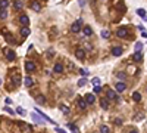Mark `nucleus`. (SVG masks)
Instances as JSON below:
<instances>
[{
  "label": "nucleus",
  "mask_w": 147,
  "mask_h": 133,
  "mask_svg": "<svg viewBox=\"0 0 147 133\" xmlns=\"http://www.w3.org/2000/svg\"><path fill=\"white\" fill-rule=\"evenodd\" d=\"M31 117H32V120L35 121V123H38V124H43L46 120L44 118H40V114H31Z\"/></svg>",
  "instance_id": "9b49d317"
},
{
  "label": "nucleus",
  "mask_w": 147,
  "mask_h": 133,
  "mask_svg": "<svg viewBox=\"0 0 147 133\" xmlns=\"http://www.w3.org/2000/svg\"><path fill=\"white\" fill-rule=\"evenodd\" d=\"M82 34L87 35V37H90V35H93V30L87 25V27H84V28H82Z\"/></svg>",
  "instance_id": "ddd939ff"
},
{
  "label": "nucleus",
  "mask_w": 147,
  "mask_h": 133,
  "mask_svg": "<svg viewBox=\"0 0 147 133\" xmlns=\"http://www.w3.org/2000/svg\"><path fill=\"white\" fill-rule=\"evenodd\" d=\"M129 133H138L137 130H131V132H129Z\"/></svg>",
  "instance_id": "c03bdc74"
},
{
  "label": "nucleus",
  "mask_w": 147,
  "mask_h": 133,
  "mask_svg": "<svg viewBox=\"0 0 147 133\" xmlns=\"http://www.w3.org/2000/svg\"><path fill=\"white\" fill-rule=\"evenodd\" d=\"M60 110H62L63 112H66V114L69 112V108H68V106H63V105H62V106H60Z\"/></svg>",
  "instance_id": "e433bc0d"
},
{
  "label": "nucleus",
  "mask_w": 147,
  "mask_h": 133,
  "mask_svg": "<svg viewBox=\"0 0 147 133\" xmlns=\"http://www.w3.org/2000/svg\"><path fill=\"white\" fill-rule=\"evenodd\" d=\"M24 81H25V86H27V87H31V86L34 84V80H32L31 77H25Z\"/></svg>",
  "instance_id": "f3484780"
},
{
  "label": "nucleus",
  "mask_w": 147,
  "mask_h": 133,
  "mask_svg": "<svg viewBox=\"0 0 147 133\" xmlns=\"http://www.w3.org/2000/svg\"><path fill=\"white\" fill-rule=\"evenodd\" d=\"M31 9L35 11V12H40L41 11V5L37 2V0H34V2H31Z\"/></svg>",
  "instance_id": "6e6552de"
},
{
  "label": "nucleus",
  "mask_w": 147,
  "mask_h": 133,
  "mask_svg": "<svg viewBox=\"0 0 147 133\" xmlns=\"http://www.w3.org/2000/svg\"><path fill=\"white\" fill-rule=\"evenodd\" d=\"M85 83H87V80H85V78H80L78 86H80V87H82V86H85Z\"/></svg>",
  "instance_id": "c756f323"
},
{
  "label": "nucleus",
  "mask_w": 147,
  "mask_h": 133,
  "mask_svg": "<svg viewBox=\"0 0 147 133\" xmlns=\"http://www.w3.org/2000/svg\"><path fill=\"white\" fill-rule=\"evenodd\" d=\"M141 35H143V37H146V39H147V33H146V31H143V33H141Z\"/></svg>",
  "instance_id": "37998d69"
},
{
  "label": "nucleus",
  "mask_w": 147,
  "mask_h": 133,
  "mask_svg": "<svg viewBox=\"0 0 147 133\" xmlns=\"http://www.w3.org/2000/svg\"><path fill=\"white\" fill-rule=\"evenodd\" d=\"M137 13L140 15L141 18H144V19L147 18V15H146V11H144V9H141V7H140V9H137Z\"/></svg>",
  "instance_id": "b1692460"
},
{
  "label": "nucleus",
  "mask_w": 147,
  "mask_h": 133,
  "mask_svg": "<svg viewBox=\"0 0 147 133\" xmlns=\"http://www.w3.org/2000/svg\"><path fill=\"white\" fill-rule=\"evenodd\" d=\"M100 105H101L103 110H107L109 108V101L107 99H100Z\"/></svg>",
  "instance_id": "a211bd4d"
},
{
  "label": "nucleus",
  "mask_w": 147,
  "mask_h": 133,
  "mask_svg": "<svg viewBox=\"0 0 147 133\" xmlns=\"http://www.w3.org/2000/svg\"><path fill=\"white\" fill-rule=\"evenodd\" d=\"M146 21H147V18H146Z\"/></svg>",
  "instance_id": "a18cd8bd"
},
{
  "label": "nucleus",
  "mask_w": 147,
  "mask_h": 133,
  "mask_svg": "<svg viewBox=\"0 0 147 133\" xmlns=\"http://www.w3.org/2000/svg\"><path fill=\"white\" fill-rule=\"evenodd\" d=\"M115 87H116V92H119V93H122V92L125 90V89H127V84H125V83H122V81H116Z\"/></svg>",
  "instance_id": "20e7f679"
},
{
  "label": "nucleus",
  "mask_w": 147,
  "mask_h": 133,
  "mask_svg": "<svg viewBox=\"0 0 147 133\" xmlns=\"http://www.w3.org/2000/svg\"><path fill=\"white\" fill-rule=\"evenodd\" d=\"M68 126L72 129V133H78V129H76V126H74V124H68Z\"/></svg>",
  "instance_id": "72a5a7b5"
},
{
  "label": "nucleus",
  "mask_w": 147,
  "mask_h": 133,
  "mask_svg": "<svg viewBox=\"0 0 147 133\" xmlns=\"http://www.w3.org/2000/svg\"><path fill=\"white\" fill-rule=\"evenodd\" d=\"M78 106L81 110H85V108H87V101L82 99V98H80V99H78Z\"/></svg>",
  "instance_id": "4468645a"
},
{
  "label": "nucleus",
  "mask_w": 147,
  "mask_h": 133,
  "mask_svg": "<svg viewBox=\"0 0 147 133\" xmlns=\"http://www.w3.org/2000/svg\"><path fill=\"white\" fill-rule=\"evenodd\" d=\"M5 111H6V112H9V114H13V111H12L10 108H7V106H5Z\"/></svg>",
  "instance_id": "ea45409f"
},
{
  "label": "nucleus",
  "mask_w": 147,
  "mask_h": 133,
  "mask_svg": "<svg viewBox=\"0 0 147 133\" xmlns=\"http://www.w3.org/2000/svg\"><path fill=\"white\" fill-rule=\"evenodd\" d=\"M19 33H21V35H22V37H27V35H30V34H31V31H30V28H28V27H22Z\"/></svg>",
  "instance_id": "f8f14e48"
},
{
  "label": "nucleus",
  "mask_w": 147,
  "mask_h": 133,
  "mask_svg": "<svg viewBox=\"0 0 147 133\" xmlns=\"http://www.w3.org/2000/svg\"><path fill=\"white\" fill-rule=\"evenodd\" d=\"M101 92V86H94V93H100Z\"/></svg>",
  "instance_id": "f704fd0d"
},
{
  "label": "nucleus",
  "mask_w": 147,
  "mask_h": 133,
  "mask_svg": "<svg viewBox=\"0 0 147 133\" xmlns=\"http://www.w3.org/2000/svg\"><path fill=\"white\" fill-rule=\"evenodd\" d=\"M55 130H56V132H57V133H66V132H65V130H63V129H60V127H56V129H55Z\"/></svg>",
  "instance_id": "58836bf2"
},
{
  "label": "nucleus",
  "mask_w": 147,
  "mask_h": 133,
  "mask_svg": "<svg viewBox=\"0 0 147 133\" xmlns=\"http://www.w3.org/2000/svg\"><path fill=\"white\" fill-rule=\"evenodd\" d=\"M35 101H37V104H40V105H43V104H44V102H46V98H44V96H43V95H40V96H37V98H35Z\"/></svg>",
  "instance_id": "412c9836"
},
{
  "label": "nucleus",
  "mask_w": 147,
  "mask_h": 133,
  "mask_svg": "<svg viewBox=\"0 0 147 133\" xmlns=\"http://www.w3.org/2000/svg\"><path fill=\"white\" fill-rule=\"evenodd\" d=\"M7 5H9V2H7V0H0V6H2V9H6Z\"/></svg>",
  "instance_id": "bb28decb"
},
{
  "label": "nucleus",
  "mask_w": 147,
  "mask_h": 133,
  "mask_svg": "<svg viewBox=\"0 0 147 133\" xmlns=\"http://www.w3.org/2000/svg\"><path fill=\"white\" fill-rule=\"evenodd\" d=\"M100 132H101V133H109V127H107V126H101V127H100Z\"/></svg>",
  "instance_id": "7c9ffc66"
},
{
  "label": "nucleus",
  "mask_w": 147,
  "mask_h": 133,
  "mask_svg": "<svg viewBox=\"0 0 147 133\" xmlns=\"http://www.w3.org/2000/svg\"><path fill=\"white\" fill-rule=\"evenodd\" d=\"M116 35H118V37H121V39L127 37V35H128V30H127V28H119V30L116 31Z\"/></svg>",
  "instance_id": "9d476101"
},
{
  "label": "nucleus",
  "mask_w": 147,
  "mask_h": 133,
  "mask_svg": "<svg viewBox=\"0 0 147 133\" xmlns=\"http://www.w3.org/2000/svg\"><path fill=\"white\" fill-rule=\"evenodd\" d=\"M35 111H37V114H40V117H41V118H44V120H46L47 123H50V124H56V123L53 121V120H51V118L49 117V115H47V114H44V112H41V110H38V108H35Z\"/></svg>",
  "instance_id": "f03ea898"
},
{
  "label": "nucleus",
  "mask_w": 147,
  "mask_h": 133,
  "mask_svg": "<svg viewBox=\"0 0 147 133\" xmlns=\"http://www.w3.org/2000/svg\"><path fill=\"white\" fill-rule=\"evenodd\" d=\"M5 102H6V104H12V99H9V98H6V99H5Z\"/></svg>",
  "instance_id": "79ce46f5"
},
{
  "label": "nucleus",
  "mask_w": 147,
  "mask_h": 133,
  "mask_svg": "<svg viewBox=\"0 0 147 133\" xmlns=\"http://www.w3.org/2000/svg\"><path fill=\"white\" fill-rule=\"evenodd\" d=\"M141 49H143V43L141 41H137L135 43V53L137 52H141Z\"/></svg>",
  "instance_id": "393cba45"
},
{
  "label": "nucleus",
  "mask_w": 147,
  "mask_h": 133,
  "mask_svg": "<svg viewBox=\"0 0 147 133\" xmlns=\"http://www.w3.org/2000/svg\"><path fill=\"white\" fill-rule=\"evenodd\" d=\"M25 69H27L28 73H31V71H35V64H34L32 61H28L27 64H25Z\"/></svg>",
  "instance_id": "423d86ee"
},
{
  "label": "nucleus",
  "mask_w": 147,
  "mask_h": 133,
  "mask_svg": "<svg viewBox=\"0 0 147 133\" xmlns=\"http://www.w3.org/2000/svg\"><path fill=\"white\" fill-rule=\"evenodd\" d=\"M134 61H143V55H141V52H137V53H134Z\"/></svg>",
  "instance_id": "5701e85b"
},
{
  "label": "nucleus",
  "mask_w": 147,
  "mask_h": 133,
  "mask_svg": "<svg viewBox=\"0 0 147 133\" xmlns=\"http://www.w3.org/2000/svg\"><path fill=\"white\" fill-rule=\"evenodd\" d=\"M5 37H6V40L9 41V43H13V37H12V35H10L9 33H7V34H5Z\"/></svg>",
  "instance_id": "c85d7f7f"
},
{
  "label": "nucleus",
  "mask_w": 147,
  "mask_h": 133,
  "mask_svg": "<svg viewBox=\"0 0 147 133\" xmlns=\"http://www.w3.org/2000/svg\"><path fill=\"white\" fill-rule=\"evenodd\" d=\"M85 101H87V104H94V102H96V96H94V93H87V95H85Z\"/></svg>",
  "instance_id": "1a4fd4ad"
},
{
  "label": "nucleus",
  "mask_w": 147,
  "mask_h": 133,
  "mask_svg": "<svg viewBox=\"0 0 147 133\" xmlns=\"http://www.w3.org/2000/svg\"><path fill=\"white\" fill-rule=\"evenodd\" d=\"M82 19H76L74 24H72V27H71V31L74 33V34H78L80 31H82Z\"/></svg>",
  "instance_id": "f257e3e1"
},
{
  "label": "nucleus",
  "mask_w": 147,
  "mask_h": 133,
  "mask_svg": "<svg viewBox=\"0 0 147 133\" xmlns=\"http://www.w3.org/2000/svg\"><path fill=\"white\" fill-rule=\"evenodd\" d=\"M16 112H18V114H21V115H24V114H25V111H24L22 108H16Z\"/></svg>",
  "instance_id": "4c0bfd02"
},
{
  "label": "nucleus",
  "mask_w": 147,
  "mask_h": 133,
  "mask_svg": "<svg viewBox=\"0 0 147 133\" xmlns=\"http://www.w3.org/2000/svg\"><path fill=\"white\" fill-rule=\"evenodd\" d=\"M75 56L78 58L80 61H84L85 59V50L84 49H76L75 50Z\"/></svg>",
  "instance_id": "7ed1b4c3"
},
{
  "label": "nucleus",
  "mask_w": 147,
  "mask_h": 133,
  "mask_svg": "<svg viewBox=\"0 0 147 133\" xmlns=\"http://www.w3.org/2000/svg\"><path fill=\"white\" fill-rule=\"evenodd\" d=\"M132 99H134L135 102H140V101H141V95L138 93V92H134V93H132Z\"/></svg>",
  "instance_id": "aec40b11"
},
{
  "label": "nucleus",
  "mask_w": 147,
  "mask_h": 133,
  "mask_svg": "<svg viewBox=\"0 0 147 133\" xmlns=\"http://www.w3.org/2000/svg\"><path fill=\"white\" fill-rule=\"evenodd\" d=\"M112 55H113V56H121V55H122V47H121V46H115L113 49H112Z\"/></svg>",
  "instance_id": "0eeeda50"
},
{
  "label": "nucleus",
  "mask_w": 147,
  "mask_h": 133,
  "mask_svg": "<svg viewBox=\"0 0 147 133\" xmlns=\"http://www.w3.org/2000/svg\"><path fill=\"white\" fill-rule=\"evenodd\" d=\"M107 99H118V96H116V92L115 90H107Z\"/></svg>",
  "instance_id": "2eb2a0df"
},
{
  "label": "nucleus",
  "mask_w": 147,
  "mask_h": 133,
  "mask_svg": "<svg viewBox=\"0 0 147 133\" xmlns=\"http://www.w3.org/2000/svg\"><path fill=\"white\" fill-rule=\"evenodd\" d=\"M19 22H21L24 27H27V25L30 24V18H28L27 15H25V13H22V15L19 16Z\"/></svg>",
  "instance_id": "39448f33"
},
{
  "label": "nucleus",
  "mask_w": 147,
  "mask_h": 133,
  "mask_svg": "<svg viewBox=\"0 0 147 133\" xmlns=\"http://www.w3.org/2000/svg\"><path fill=\"white\" fill-rule=\"evenodd\" d=\"M6 58L9 59V61H13V59L16 58V55H15V52H13V50H7V52H6Z\"/></svg>",
  "instance_id": "dca6fc26"
},
{
  "label": "nucleus",
  "mask_w": 147,
  "mask_h": 133,
  "mask_svg": "<svg viewBox=\"0 0 147 133\" xmlns=\"http://www.w3.org/2000/svg\"><path fill=\"white\" fill-rule=\"evenodd\" d=\"M101 37H103V39H109V31H106V30L101 31Z\"/></svg>",
  "instance_id": "2f4dec72"
},
{
  "label": "nucleus",
  "mask_w": 147,
  "mask_h": 133,
  "mask_svg": "<svg viewBox=\"0 0 147 133\" xmlns=\"http://www.w3.org/2000/svg\"><path fill=\"white\" fill-rule=\"evenodd\" d=\"M6 16H7L6 9H2V15H0V18H2V21H5V19H6Z\"/></svg>",
  "instance_id": "cd10ccee"
},
{
  "label": "nucleus",
  "mask_w": 147,
  "mask_h": 133,
  "mask_svg": "<svg viewBox=\"0 0 147 133\" xmlns=\"http://www.w3.org/2000/svg\"><path fill=\"white\" fill-rule=\"evenodd\" d=\"M53 53H55V50H53V49H49V50H47V58H50L51 55H53Z\"/></svg>",
  "instance_id": "c9c22d12"
},
{
  "label": "nucleus",
  "mask_w": 147,
  "mask_h": 133,
  "mask_svg": "<svg viewBox=\"0 0 147 133\" xmlns=\"http://www.w3.org/2000/svg\"><path fill=\"white\" fill-rule=\"evenodd\" d=\"M80 73H81V74H82V75L85 77V75H88V69H85V68H81V69H80Z\"/></svg>",
  "instance_id": "473e14b6"
},
{
  "label": "nucleus",
  "mask_w": 147,
  "mask_h": 133,
  "mask_svg": "<svg viewBox=\"0 0 147 133\" xmlns=\"http://www.w3.org/2000/svg\"><path fill=\"white\" fill-rule=\"evenodd\" d=\"M118 77H119V78H125V74H124V73H118Z\"/></svg>",
  "instance_id": "a19ab883"
},
{
  "label": "nucleus",
  "mask_w": 147,
  "mask_h": 133,
  "mask_svg": "<svg viewBox=\"0 0 147 133\" xmlns=\"http://www.w3.org/2000/svg\"><path fill=\"white\" fill-rule=\"evenodd\" d=\"M91 83H93L94 86H100V78H99V77H94V78L91 80Z\"/></svg>",
  "instance_id": "a878e982"
},
{
  "label": "nucleus",
  "mask_w": 147,
  "mask_h": 133,
  "mask_svg": "<svg viewBox=\"0 0 147 133\" xmlns=\"http://www.w3.org/2000/svg\"><path fill=\"white\" fill-rule=\"evenodd\" d=\"M53 69H55V73H62V71H63V65L62 64H56L53 67Z\"/></svg>",
  "instance_id": "6ab92c4d"
},
{
  "label": "nucleus",
  "mask_w": 147,
  "mask_h": 133,
  "mask_svg": "<svg viewBox=\"0 0 147 133\" xmlns=\"http://www.w3.org/2000/svg\"><path fill=\"white\" fill-rule=\"evenodd\" d=\"M13 6H15V9H16V11H19V9H22V2H21V0H15Z\"/></svg>",
  "instance_id": "4be33fe9"
}]
</instances>
